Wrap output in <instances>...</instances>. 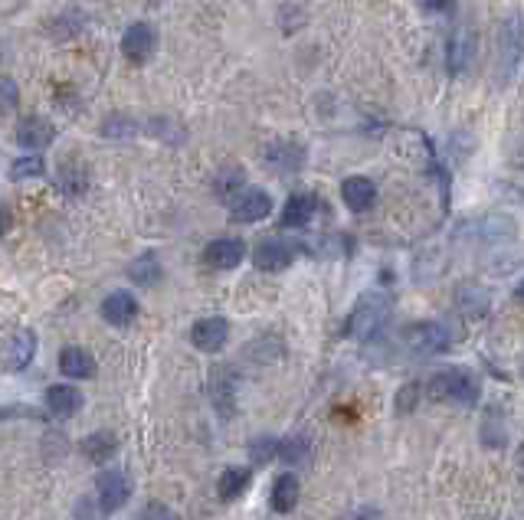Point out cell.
I'll return each instance as SVG.
<instances>
[{
  "instance_id": "9",
  "label": "cell",
  "mask_w": 524,
  "mask_h": 520,
  "mask_svg": "<svg viewBox=\"0 0 524 520\" xmlns=\"http://www.w3.org/2000/svg\"><path fill=\"white\" fill-rule=\"evenodd\" d=\"M253 262L262 272H282L288 262H292V246L282 243V239H262L253 252Z\"/></svg>"
},
{
  "instance_id": "31",
  "label": "cell",
  "mask_w": 524,
  "mask_h": 520,
  "mask_svg": "<svg viewBox=\"0 0 524 520\" xmlns=\"http://www.w3.org/2000/svg\"><path fill=\"white\" fill-rule=\"evenodd\" d=\"M413 393H417V387H407V389H403V393H400V409H410L413 406Z\"/></svg>"
},
{
  "instance_id": "17",
  "label": "cell",
  "mask_w": 524,
  "mask_h": 520,
  "mask_svg": "<svg viewBox=\"0 0 524 520\" xmlns=\"http://www.w3.org/2000/svg\"><path fill=\"white\" fill-rule=\"evenodd\" d=\"M59 370H63L66 377L89 379V377H96V360H92V354L82 347H66L63 350V357H59Z\"/></svg>"
},
{
  "instance_id": "15",
  "label": "cell",
  "mask_w": 524,
  "mask_h": 520,
  "mask_svg": "<svg viewBox=\"0 0 524 520\" xmlns=\"http://www.w3.org/2000/svg\"><path fill=\"white\" fill-rule=\"evenodd\" d=\"M472 49H476V37H472V30L456 27V33L449 37V53H446L449 69H452V72H466L468 59H472Z\"/></svg>"
},
{
  "instance_id": "19",
  "label": "cell",
  "mask_w": 524,
  "mask_h": 520,
  "mask_svg": "<svg viewBox=\"0 0 524 520\" xmlns=\"http://www.w3.org/2000/svg\"><path fill=\"white\" fill-rule=\"evenodd\" d=\"M210 393H213V403L219 406V413H233V393H236V377H233V367H219L210 379Z\"/></svg>"
},
{
  "instance_id": "18",
  "label": "cell",
  "mask_w": 524,
  "mask_h": 520,
  "mask_svg": "<svg viewBox=\"0 0 524 520\" xmlns=\"http://www.w3.org/2000/svg\"><path fill=\"white\" fill-rule=\"evenodd\" d=\"M298 491H302V484H298L296 474H279L276 484H272V511L276 514H288L292 507L298 504Z\"/></svg>"
},
{
  "instance_id": "23",
  "label": "cell",
  "mask_w": 524,
  "mask_h": 520,
  "mask_svg": "<svg viewBox=\"0 0 524 520\" xmlns=\"http://www.w3.org/2000/svg\"><path fill=\"white\" fill-rule=\"evenodd\" d=\"M128 275H132V278H134L138 285H154L158 278H161V265H158L154 252H144L142 259H134V262H132Z\"/></svg>"
},
{
  "instance_id": "2",
  "label": "cell",
  "mask_w": 524,
  "mask_h": 520,
  "mask_svg": "<svg viewBox=\"0 0 524 520\" xmlns=\"http://www.w3.org/2000/svg\"><path fill=\"white\" fill-rule=\"evenodd\" d=\"M429 396L433 399H452V403H462V406H472L478 399V379L462 367L442 370L429 379Z\"/></svg>"
},
{
  "instance_id": "28",
  "label": "cell",
  "mask_w": 524,
  "mask_h": 520,
  "mask_svg": "<svg viewBox=\"0 0 524 520\" xmlns=\"http://www.w3.org/2000/svg\"><path fill=\"white\" fill-rule=\"evenodd\" d=\"M279 452V442L276 439H256V442L249 445V455H253V462H269V458H276Z\"/></svg>"
},
{
  "instance_id": "24",
  "label": "cell",
  "mask_w": 524,
  "mask_h": 520,
  "mask_svg": "<svg viewBox=\"0 0 524 520\" xmlns=\"http://www.w3.org/2000/svg\"><path fill=\"white\" fill-rule=\"evenodd\" d=\"M43 171H47V164H43V158H39V154H27V158H20V161H13V167H10V177H13V180L43 177Z\"/></svg>"
},
{
  "instance_id": "4",
  "label": "cell",
  "mask_w": 524,
  "mask_h": 520,
  "mask_svg": "<svg viewBox=\"0 0 524 520\" xmlns=\"http://www.w3.org/2000/svg\"><path fill=\"white\" fill-rule=\"evenodd\" d=\"M262 164L276 174H298L305 167V148L292 141H272L262 148Z\"/></svg>"
},
{
  "instance_id": "16",
  "label": "cell",
  "mask_w": 524,
  "mask_h": 520,
  "mask_svg": "<svg viewBox=\"0 0 524 520\" xmlns=\"http://www.w3.org/2000/svg\"><path fill=\"white\" fill-rule=\"evenodd\" d=\"M318 197L312 193H296V197L286 200V209H282V226H305L308 219L318 213Z\"/></svg>"
},
{
  "instance_id": "11",
  "label": "cell",
  "mask_w": 524,
  "mask_h": 520,
  "mask_svg": "<svg viewBox=\"0 0 524 520\" xmlns=\"http://www.w3.org/2000/svg\"><path fill=\"white\" fill-rule=\"evenodd\" d=\"M227 337H229L227 318H203V321L193 324V331H191V341L197 344L201 350H207V354H213V350L223 347Z\"/></svg>"
},
{
  "instance_id": "27",
  "label": "cell",
  "mask_w": 524,
  "mask_h": 520,
  "mask_svg": "<svg viewBox=\"0 0 524 520\" xmlns=\"http://www.w3.org/2000/svg\"><path fill=\"white\" fill-rule=\"evenodd\" d=\"M17 102H20L17 82H13L10 76H0V115L13 112V108H17Z\"/></svg>"
},
{
  "instance_id": "10",
  "label": "cell",
  "mask_w": 524,
  "mask_h": 520,
  "mask_svg": "<svg viewBox=\"0 0 524 520\" xmlns=\"http://www.w3.org/2000/svg\"><path fill=\"white\" fill-rule=\"evenodd\" d=\"M53 124L47 118H39V115H30L23 122L17 124V144L20 148H27V151H39V148H47L53 141Z\"/></svg>"
},
{
  "instance_id": "25",
  "label": "cell",
  "mask_w": 524,
  "mask_h": 520,
  "mask_svg": "<svg viewBox=\"0 0 524 520\" xmlns=\"http://www.w3.org/2000/svg\"><path fill=\"white\" fill-rule=\"evenodd\" d=\"M279 458H286L288 465H298V462H305L308 458V439H286V442H279Z\"/></svg>"
},
{
  "instance_id": "21",
  "label": "cell",
  "mask_w": 524,
  "mask_h": 520,
  "mask_svg": "<svg viewBox=\"0 0 524 520\" xmlns=\"http://www.w3.org/2000/svg\"><path fill=\"white\" fill-rule=\"evenodd\" d=\"M249 488V472L246 468H227V472L219 474L217 482V494L219 501H236L239 494Z\"/></svg>"
},
{
  "instance_id": "20",
  "label": "cell",
  "mask_w": 524,
  "mask_h": 520,
  "mask_svg": "<svg viewBox=\"0 0 524 520\" xmlns=\"http://www.w3.org/2000/svg\"><path fill=\"white\" fill-rule=\"evenodd\" d=\"M47 406L56 413V416H73L79 413L82 406V393L76 387H66V383H59V387H49L47 389Z\"/></svg>"
},
{
  "instance_id": "29",
  "label": "cell",
  "mask_w": 524,
  "mask_h": 520,
  "mask_svg": "<svg viewBox=\"0 0 524 520\" xmlns=\"http://www.w3.org/2000/svg\"><path fill=\"white\" fill-rule=\"evenodd\" d=\"M142 520H177V514L168 507V504H161V501H151L148 507L142 511Z\"/></svg>"
},
{
  "instance_id": "8",
  "label": "cell",
  "mask_w": 524,
  "mask_h": 520,
  "mask_svg": "<svg viewBox=\"0 0 524 520\" xmlns=\"http://www.w3.org/2000/svg\"><path fill=\"white\" fill-rule=\"evenodd\" d=\"M33 354H37V334L33 331H17L7 344H4V350H0V363L17 373V370L30 367Z\"/></svg>"
},
{
  "instance_id": "30",
  "label": "cell",
  "mask_w": 524,
  "mask_h": 520,
  "mask_svg": "<svg viewBox=\"0 0 524 520\" xmlns=\"http://www.w3.org/2000/svg\"><path fill=\"white\" fill-rule=\"evenodd\" d=\"M426 10H436V13H442V10H449L452 7V0H419Z\"/></svg>"
},
{
  "instance_id": "12",
  "label": "cell",
  "mask_w": 524,
  "mask_h": 520,
  "mask_svg": "<svg viewBox=\"0 0 524 520\" xmlns=\"http://www.w3.org/2000/svg\"><path fill=\"white\" fill-rule=\"evenodd\" d=\"M243 256H246V246H243V239H213L207 246V252H203V259H207V265H213V269H236L239 262H243Z\"/></svg>"
},
{
  "instance_id": "1",
  "label": "cell",
  "mask_w": 524,
  "mask_h": 520,
  "mask_svg": "<svg viewBox=\"0 0 524 520\" xmlns=\"http://www.w3.org/2000/svg\"><path fill=\"white\" fill-rule=\"evenodd\" d=\"M391 318V298L383 292L364 294L357 308L351 311V321H348V334L357 337V341H374L377 334L383 331V324Z\"/></svg>"
},
{
  "instance_id": "26",
  "label": "cell",
  "mask_w": 524,
  "mask_h": 520,
  "mask_svg": "<svg viewBox=\"0 0 524 520\" xmlns=\"http://www.w3.org/2000/svg\"><path fill=\"white\" fill-rule=\"evenodd\" d=\"M239 187H243V171H239V167H229V171H223L213 180V190H217V197H223V200H229V193Z\"/></svg>"
},
{
  "instance_id": "22",
  "label": "cell",
  "mask_w": 524,
  "mask_h": 520,
  "mask_svg": "<svg viewBox=\"0 0 524 520\" xmlns=\"http://www.w3.org/2000/svg\"><path fill=\"white\" fill-rule=\"evenodd\" d=\"M115 448H118V439H115L112 432H96V435H89V439H82V452H86L92 462H108L115 455Z\"/></svg>"
},
{
  "instance_id": "6",
  "label": "cell",
  "mask_w": 524,
  "mask_h": 520,
  "mask_svg": "<svg viewBox=\"0 0 524 520\" xmlns=\"http://www.w3.org/2000/svg\"><path fill=\"white\" fill-rule=\"evenodd\" d=\"M96 491H99V507H102V514H115L122 511L125 501H128V482H125L122 472H105L99 474L96 482Z\"/></svg>"
},
{
  "instance_id": "3",
  "label": "cell",
  "mask_w": 524,
  "mask_h": 520,
  "mask_svg": "<svg viewBox=\"0 0 524 520\" xmlns=\"http://www.w3.org/2000/svg\"><path fill=\"white\" fill-rule=\"evenodd\" d=\"M403 341H407V347H410L413 354L429 357V354H442V350L452 344V331H449L442 321H423V324L407 328Z\"/></svg>"
},
{
  "instance_id": "5",
  "label": "cell",
  "mask_w": 524,
  "mask_h": 520,
  "mask_svg": "<svg viewBox=\"0 0 524 520\" xmlns=\"http://www.w3.org/2000/svg\"><path fill=\"white\" fill-rule=\"evenodd\" d=\"M269 213H272V197H269L266 190L249 187L233 197V219H236V223H259V219H266Z\"/></svg>"
},
{
  "instance_id": "32",
  "label": "cell",
  "mask_w": 524,
  "mask_h": 520,
  "mask_svg": "<svg viewBox=\"0 0 524 520\" xmlns=\"http://www.w3.org/2000/svg\"><path fill=\"white\" fill-rule=\"evenodd\" d=\"M354 520H381V514H377V511H361Z\"/></svg>"
},
{
  "instance_id": "14",
  "label": "cell",
  "mask_w": 524,
  "mask_h": 520,
  "mask_svg": "<svg viewBox=\"0 0 524 520\" xmlns=\"http://www.w3.org/2000/svg\"><path fill=\"white\" fill-rule=\"evenodd\" d=\"M102 314H105V321L108 324L125 328V324L134 321V314H138V302H134V294H128V292H112L102 302Z\"/></svg>"
},
{
  "instance_id": "7",
  "label": "cell",
  "mask_w": 524,
  "mask_h": 520,
  "mask_svg": "<svg viewBox=\"0 0 524 520\" xmlns=\"http://www.w3.org/2000/svg\"><path fill=\"white\" fill-rule=\"evenodd\" d=\"M154 47H158V33H154L151 23H132V27L125 30L122 53L132 59V63H144V59L154 53Z\"/></svg>"
},
{
  "instance_id": "13",
  "label": "cell",
  "mask_w": 524,
  "mask_h": 520,
  "mask_svg": "<svg viewBox=\"0 0 524 520\" xmlns=\"http://www.w3.org/2000/svg\"><path fill=\"white\" fill-rule=\"evenodd\" d=\"M341 197H344V203L354 209V213H364V209L374 207V200H377V187H374V180H367V177H348L341 183Z\"/></svg>"
}]
</instances>
